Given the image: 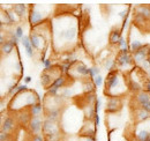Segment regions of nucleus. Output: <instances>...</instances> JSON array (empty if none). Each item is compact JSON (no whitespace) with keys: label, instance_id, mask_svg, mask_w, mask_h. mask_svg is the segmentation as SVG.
Instances as JSON below:
<instances>
[{"label":"nucleus","instance_id":"nucleus-1","mask_svg":"<svg viewBox=\"0 0 150 141\" xmlns=\"http://www.w3.org/2000/svg\"><path fill=\"white\" fill-rule=\"evenodd\" d=\"M104 95L108 97H121L127 91V80L126 74L121 70H114L108 73L104 82Z\"/></svg>","mask_w":150,"mask_h":141},{"label":"nucleus","instance_id":"nucleus-2","mask_svg":"<svg viewBox=\"0 0 150 141\" xmlns=\"http://www.w3.org/2000/svg\"><path fill=\"white\" fill-rule=\"evenodd\" d=\"M72 23H75L72 22ZM68 23L67 26H64V23H51L52 27V31H53V37H54V44L56 45H60L65 46L68 45L71 46L72 43H75L77 39V35H79V28L77 24H72Z\"/></svg>","mask_w":150,"mask_h":141},{"label":"nucleus","instance_id":"nucleus-3","mask_svg":"<svg viewBox=\"0 0 150 141\" xmlns=\"http://www.w3.org/2000/svg\"><path fill=\"white\" fill-rule=\"evenodd\" d=\"M38 102H40V96L35 90L29 89L25 93L18 94L14 97H12L11 103H9V109L12 111L20 112L22 110L29 109L30 106H33L34 104L38 103Z\"/></svg>","mask_w":150,"mask_h":141},{"label":"nucleus","instance_id":"nucleus-4","mask_svg":"<svg viewBox=\"0 0 150 141\" xmlns=\"http://www.w3.org/2000/svg\"><path fill=\"white\" fill-rule=\"evenodd\" d=\"M149 79L150 78L148 73L139 66H135L131 72L126 73L127 87H128V90L133 94H137V93L144 90L146 83Z\"/></svg>","mask_w":150,"mask_h":141},{"label":"nucleus","instance_id":"nucleus-5","mask_svg":"<svg viewBox=\"0 0 150 141\" xmlns=\"http://www.w3.org/2000/svg\"><path fill=\"white\" fill-rule=\"evenodd\" d=\"M115 66H117V70H121L125 74L131 72L136 66L134 63V59H133V54L129 50L119 51V53L117 54V58H115Z\"/></svg>","mask_w":150,"mask_h":141},{"label":"nucleus","instance_id":"nucleus-6","mask_svg":"<svg viewBox=\"0 0 150 141\" xmlns=\"http://www.w3.org/2000/svg\"><path fill=\"white\" fill-rule=\"evenodd\" d=\"M46 12L43 11L42 5H30L29 6V14H28V21L31 24L33 28H36L38 26L45 23L46 20Z\"/></svg>","mask_w":150,"mask_h":141},{"label":"nucleus","instance_id":"nucleus-7","mask_svg":"<svg viewBox=\"0 0 150 141\" xmlns=\"http://www.w3.org/2000/svg\"><path fill=\"white\" fill-rule=\"evenodd\" d=\"M132 109H143L150 113V93L142 90L132 97Z\"/></svg>","mask_w":150,"mask_h":141},{"label":"nucleus","instance_id":"nucleus-8","mask_svg":"<svg viewBox=\"0 0 150 141\" xmlns=\"http://www.w3.org/2000/svg\"><path fill=\"white\" fill-rule=\"evenodd\" d=\"M133 134L135 141H150V118L141 123H135Z\"/></svg>","mask_w":150,"mask_h":141},{"label":"nucleus","instance_id":"nucleus-9","mask_svg":"<svg viewBox=\"0 0 150 141\" xmlns=\"http://www.w3.org/2000/svg\"><path fill=\"white\" fill-rule=\"evenodd\" d=\"M29 37H30V42H31V45H33L34 50L39 51V52H42L43 50H45L46 44L49 43V39L45 36L42 35L40 33H38L36 29L33 28L31 31H30V34H29Z\"/></svg>","mask_w":150,"mask_h":141},{"label":"nucleus","instance_id":"nucleus-10","mask_svg":"<svg viewBox=\"0 0 150 141\" xmlns=\"http://www.w3.org/2000/svg\"><path fill=\"white\" fill-rule=\"evenodd\" d=\"M68 76H71L72 79H79V78H87L89 76V67L82 63V61H77L72 66L71 72L68 73Z\"/></svg>","mask_w":150,"mask_h":141},{"label":"nucleus","instance_id":"nucleus-11","mask_svg":"<svg viewBox=\"0 0 150 141\" xmlns=\"http://www.w3.org/2000/svg\"><path fill=\"white\" fill-rule=\"evenodd\" d=\"M122 109V100L121 97H106L105 113L114 115Z\"/></svg>","mask_w":150,"mask_h":141},{"label":"nucleus","instance_id":"nucleus-12","mask_svg":"<svg viewBox=\"0 0 150 141\" xmlns=\"http://www.w3.org/2000/svg\"><path fill=\"white\" fill-rule=\"evenodd\" d=\"M150 58V45L149 44H144L139 51L133 53V59L136 66H140L142 63H144L146 60H148Z\"/></svg>","mask_w":150,"mask_h":141},{"label":"nucleus","instance_id":"nucleus-13","mask_svg":"<svg viewBox=\"0 0 150 141\" xmlns=\"http://www.w3.org/2000/svg\"><path fill=\"white\" fill-rule=\"evenodd\" d=\"M16 127V120L13 116H2V123H1V132L11 134Z\"/></svg>","mask_w":150,"mask_h":141},{"label":"nucleus","instance_id":"nucleus-14","mask_svg":"<svg viewBox=\"0 0 150 141\" xmlns=\"http://www.w3.org/2000/svg\"><path fill=\"white\" fill-rule=\"evenodd\" d=\"M56 132H60L59 124L57 123V122H52V120H50V119L44 118V120H43V130H42V133H43L44 135H47V134L56 133Z\"/></svg>","mask_w":150,"mask_h":141},{"label":"nucleus","instance_id":"nucleus-15","mask_svg":"<svg viewBox=\"0 0 150 141\" xmlns=\"http://www.w3.org/2000/svg\"><path fill=\"white\" fill-rule=\"evenodd\" d=\"M60 75H54L53 72H51V70H43V73L40 74V83L43 87L49 88L56 80L57 78H59Z\"/></svg>","mask_w":150,"mask_h":141},{"label":"nucleus","instance_id":"nucleus-16","mask_svg":"<svg viewBox=\"0 0 150 141\" xmlns=\"http://www.w3.org/2000/svg\"><path fill=\"white\" fill-rule=\"evenodd\" d=\"M45 118L50 119L52 122L59 123L61 119V108L59 106H50L45 109Z\"/></svg>","mask_w":150,"mask_h":141},{"label":"nucleus","instance_id":"nucleus-17","mask_svg":"<svg viewBox=\"0 0 150 141\" xmlns=\"http://www.w3.org/2000/svg\"><path fill=\"white\" fill-rule=\"evenodd\" d=\"M43 120L42 117H33L30 123L28 125V128H29V132L33 134V135H36L39 134L43 130Z\"/></svg>","mask_w":150,"mask_h":141},{"label":"nucleus","instance_id":"nucleus-18","mask_svg":"<svg viewBox=\"0 0 150 141\" xmlns=\"http://www.w3.org/2000/svg\"><path fill=\"white\" fill-rule=\"evenodd\" d=\"M2 14H1V22L0 23H2V24H13L16 20H18V16L15 15V13L11 9H2V12H1Z\"/></svg>","mask_w":150,"mask_h":141},{"label":"nucleus","instance_id":"nucleus-19","mask_svg":"<svg viewBox=\"0 0 150 141\" xmlns=\"http://www.w3.org/2000/svg\"><path fill=\"white\" fill-rule=\"evenodd\" d=\"M133 110V117L135 123H141L144 120H148L150 118V113L143 109H132Z\"/></svg>","mask_w":150,"mask_h":141},{"label":"nucleus","instance_id":"nucleus-20","mask_svg":"<svg viewBox=\"0 0 150 141\" xmlns=\"http://www.w3.org/2000/svg\"><path fill=\"white\" fill-rule=\"evenodd\" d=\"M21 43L24 48V51H25V54L28 58H34V54H35V51H34V48L31 45V42H30V37L29 35H24L23 38L21 39Z\"/></svg>","mask_w":150,"mask_h":141},{"label":"nucleus","instance_id":"nucleus-21","mask_svg":"<svg viewBox=\"0 0 150 141\" xmlns=\"http://www.w3.org/2000/svg\"><path fill=\"white\" fill-rule=\"evenodd\" d=\"M12 11L15 13L18 18H24L27 14H29V6L24 4H15L12 6Z\"/></svg>","mask_w":150,"mask_h":141},{"label":"nucleus","instance_id":"nucleus-22","mask_svg":"<svg viewBox=\"0 0 150 141\" xmlns=\"http://www.w3.org/2000/svg\"><path fill=\"white\" fill-rule=\"evenodd\" d=\"M134 13L140 14L147 21H150V5H137V6H135Z\"/></svg>","mask_w":150,"mask_h":141},{"label":"nucleus","instance_id":"nucleus-23","mask_svg":"<svg viewBox=\"0 0 150 141\" xmlns=\"http://www.w3.org/2000/svg\"><path fill=\"white\" fill-rule=\"evenodd\" d=\"M31 118H33V117H31L29 110H22V111L18 112V116H16L18 122H19L21 125H27V126L29 125Z\"/></svg>","mask_w":150,"mask_h":141},{"label":"nucleus","instance_id":"nucleus-24","mask_svg":"<svg viewBox=\"0 0 150 141\" xmlns=\"http://www.w3.org/2000/svg\"><path fill=\"white\" fill-rule=\"evenodd\" d=\"M28 110H29L31 117H42V115L45 112L44 104H42L40 102H38V103L34 104L33 106H30Z\"/></svg>","mask_w":150,"mask_h":141},{"label":"nucleus","instance_id":"nucleus-25","mask_svg":"<svg viewBox=\"0 0 150 141\" xmlns=\"http://www.w3.org/2000/svg\"><path fill=\"white\" fill-rule=\"evenodd\" d=\"M121 31H122L121 29H117V28H114V29L111 30L110 36H109V42H110L111 45H118L120 38L122 37L121 36Z\"/></svg>","mask_w":150,"mask_h":141},{"label":"nucleus","instance_id":"nucleus-26","mask_svg":"<svg viewBox=\"0 0 150 141\" xmlns=\"http://www.w3.org/2000/svg\"><path fill=\"white\" fill-rule=\"evenodd\" d=\"M16 45L12 42V41H9V39H6V42L4 43V44H1V53L4 54V56H8V54H11V53L14 51V48H15Z\"/></svg>","mask_w":150,"mask_h":141},{"label":"nucleus","instance_id":"nucleus-27","mask_svg":"<svg viewBox=\"0 0 150 141\" xmlns=\"http://www.w3.org/2000/svg\"><path fill=\"white\" fill-rule=\"evenodd\" d=\"M66 85H67V79H66V75H64V74H61L59 78H57L56 80H54V82L50 86V87H53V88H57L60 90V88H65L66 87Z\"/></svg>","mask_w":150,"mask_h":141},{"label":"nucleus","instance_id":"nucleus-28","mask_svg":"<svg viewBox=\"0 0 150 141\" xmlns=\"http://www.w3.org/2000/svg\"><path fill=\"white\" fill-rule=\"evenodd\" d=\"M83 90H84V93L86 94H91V93H94L95 91V88H96V86H95L94 83V80L93 79H86L84 81H83Z\"/></svg>","mask_w":150,"mask_h":141},{"label":"nucleus","instance_id":"nucleus-29","mask_svg":"<svg viewBox=\"0 0 150 141\" xmlns=\"http://www.w3.org/2000/svg\"><path fill=\"white\" fill-rule=\"evenodd\" d=\"M144 44L141 42V41H139V39H133L129 42V48H128V50L131 51V53H135L136 51H139L142 46H143Z\"/></svg>","mask_w":150,"mask_h":141},{"label":"nucleus","instance_id":"nucleus-30","mask_svg":"<svg viewBox=\"0 0 150 141\" xmlns=\"http://www.w3.org/2000/svg\"><path fill=\"white\" fill-rule=\"evenodd\" d=\"M133 23H134L136 27L141 28V27H143V26L147 23V20L143 18V16H141L140 14L134 13V14H133Z\"/></svg>","mask_w":150,"mask_h":141},{"label":"nucleus","instance_id":"nucleus-31","mask_svg":"<svg viewBox=\"0 0 150 141\" xmlns=\"http://www.w3.org/2000/svg\"><path fill=\"white\" fill-rule=\"evenodd\" d=\"M104 68L106 70V72H111V70H117V66H115V60L112 58H106L105 61H104Z\"/></svg>","mask_w":150,"mask_h":141},{"label":"nucleus","instance_id":"nucleus-32","mask_svg":"<svg viewBox=\"0 0 150 141\" xmlns=\"http://www.w3.org/2000/svg\"><path fill=\"white\" fill-rule=\"evenodd\" d=\"M72 64L68 63V61H61V64L59 65V70L61 72V74L64 75H68V73L71 72V68H72Z\"/></svg>","mask_w":150,"mask_h":141},{"label":"nucleus","instance_id":"nucleus-33","mask_svg":"<svg viewBox=\"0 0 150 141\" xmlns=\"http://www.w3.org/2000/svg\"><path fill=\"white\" fill-rule=\"evenodd\" d=\"M60 97L62 100H68V98L73 97V89L69 88V87L62 88L61 89V93H60Z\"/></svg>","mask_w":150,"mask_h":141},{"label":"nucleus","instance_id":"nucleus-34","mask_svg":"<svg viewBox=\"0 0 150 141\" xmlns=\"http://www.w3.org/2000/svg\"><path fill=\"white\" fill-rule=\"evenodd\" d=\"M118 48H119L120 51H122V50H128L129 43L126 41L125 37H121V38H120V41H119V43H118Z\"/></svg>","mask_w":150,"mask_h":141},{"label":"nucleus","instance_id":"nucleus-35","mask_svg":"<svg viewBox=\"0 0 150 141\" xmlns=\"http://www.w3.org/2000/svg\"><path fill=\"white\" fill-rule=\"evenodd\" d=\"M97 75H100V70L97 66H91L89 67V78L90 79H95Z\"/></svg>","mask_w":150,"mask_h":141},{"label":"nucleus","instance_id":"nucleus-36","mask_svg":"<svg viewBox=\"0 0 150 141\" xmlns=\"http://www.w3.org/2000/svg\"><path fill=\"white\" fill-rule=\"evenodd\" d=\"M13 33H14V34L16 35V37L20 38V39H22L23 36H24V30H23V27H22V26H16Z\"/></svg>","mask_w":150,"mask_h":141},{"label":"nucleus","instance_id":"nucleus-37","mask_svg":"<svg viewBox=\"0 0 150 141\" xmlns=\"http://www.w3.org/2000/svg\"><path fill=\"white\" fill-rule=\"evenodd\" d=\"M93 80H94L95 86H96V87H98V88H99V87H102V86L104 85V82H105V79H104L102 75H97V76H96L95 79H93Z\"/></svg>","mask_w":150,"mask_h":141},{"label":"nucleus","instance_id":"nucleus-38","mask_svg":"<svg viewBox=\"0 0 150 141\" xmlns=\"http://www.w3.org/2000/svg\"><path fill=\"white\" fill-rule=\"evenodd\" d=\"M42 64L44 66V70H51V67H52V60L51 59H44V60H42Z\"/></svg>","mask_w":150,"mask_h":141},{"label":"nucleus","instance_id":"nucleus-39","mask_svg":"<svg viewBox=\"0 0 150 141\" xmlns=\"http://www.w3.org/2000/svg\"><path fill=\"white\" fill-rule=\"evenodd\" d=\"M128 9H129V7H128V8H125V9H122V11H120V12L118 13L119 18L121 19L122 21H125L126 19H128Z\"/></svg>","mask_w":150,"mask_h":141},{"label":"nucleus","instance_id":"nucleus-40","mask_svg":"<svg viewBox=\"0 0 150 141\" xmlns=\"http://www.w3.org/2000/svg\"><path fill=\"white\" fill-rule=\"evenodd\" d=\"M94 105H95V111H96V113H99V111H100V109H102V98H100V97H97V100H96Z\"/></svg>","mask_w":150,"mask_h":141},{"label":"nucleus","instance_id":"nucleus-41","mask_svg":"<svg viewBox=\"0 0 150 141\" xmlns=\"http://www.w3.org/2000/svg\"><path fill=\"white\" fill-rule=\"evenodd\" d=\"M9 41H12V42H13L15 45H18L20 42H21V39H20V38H18V37H16V35H15L14 33H9Z\"/></svg>","mask_w":150,"mask_h":141},{"label":"nucleus","instance_id":"nucleus-42","mask_svg":"<svg viewBox=\"0 0 150 141\" xmlns=\"http://www.w3.org/2000/svg\"><path fill=\"white\" fill-rule=\"evenodd\" d=\"M94 124L96 127H98L99 126V124H100V118H99V113H96L94 117Z\"/></svg>","mask_w":150,"mask_h":141},{"label":"nucleus","instance_id":"nucleus-43","mask_svg":"<svg viewBox=\"0 0 150 141\" xmlns=\"http://www.w3.org/2000/svg\"><path fill=\"white\" fill-rule=\"evenodd\" d=\"M11 134H7V133H0V141H8V137Z\"/></svg>","mask_w":150,"mask_h":141},{"label":"nucleus","instance_id":"nucleus-44","mask_svg":"<svg viewBox=\"0 0 150 141\" xmlns=\"http://www.w3.org/2000/svg\"><path fill=\"white\" fill-rule=\"evenodd\" d=\"M33 141H45V139L43 138L42 134H36L33 137Z\"/></svg>","mask_w":150,"mask_h":141},{"label":"nucleus","instance_id":"nucleus-45","mask_svg":"<svg viewBox=\"0 0 150 141\" xmlns=\"http://www.w3.org/2000/svg\"><path fill=\"white\" fill-rule=\"evenodd\" d=\"M23 80H24V83H25V85H28V83H30V82H31V80H33V78H31L30 75H25Z\"/></svg>","mask_w":150,"mask_h":141},{"label":"nucleus","instance_id":"nucleus-46","mask_svg":"<svg viewBox=\"0 0 150 141\" xmlns=\"http://www.w3.org/2000/svg\"><path fill=\"white\" fill-rule=\"evenodd\" d=\"M84 141H96V137H82Z\"/></svg>","mask_w":150,"mask_h":141},{"label":"nucleus","instance_id":"nucleus-47","mask_svg":"<svg viewBox=\"0 0 150 141\" xmlns=\"http://www.w3.org/2000/svg\"><path fill=\"white\" fill-rule=\"evenodd\" d=\"M16 67H18V70H19L20 73L22 72V70H23V66H22V63L21 61H18V64H16Z\"/></svg>","mask_w":150,"mask_h":141},{"label":"nucleus","instance_id":"nucleus-48","mask_svg":"<svg viewBox=\"0 0 150 141\" xmlns=\"http://www.w3.org/2000/svg\"><path fill=\"white\" fill-rule=\"evenodd\" d=\"M144 90L148 91V93H150V79L147 81V83H146V88H144Z\"/></svg>","mask_w":150,"mask_h":141},{"label":"nucleus","instance_id":"nucleus-49","mask_svg":"<svg viewBox=\"0 0 150 141\" xmlns=\"http://www.w3.org/2000/svg\"><path fill=\"white\" fill-rule=\"evenodd\" d=\"M148 75H149V78H150V70L148 72Z\"/></svg>","mask_w":150,"mask_h":141},{"label":"nucleus","instance_id":"nucleus-50","mask_svg":"<svg viewBox=\"0 0 150 141\" xmlns=\"http://www.w3.org/2000/svg\"><path fill=\"white\" fill-rule=\"evenodd\" d=\"M149 60H150V58H149Z\"/></svg>","mask_w":150,"mask_h":141}]
</instances>
